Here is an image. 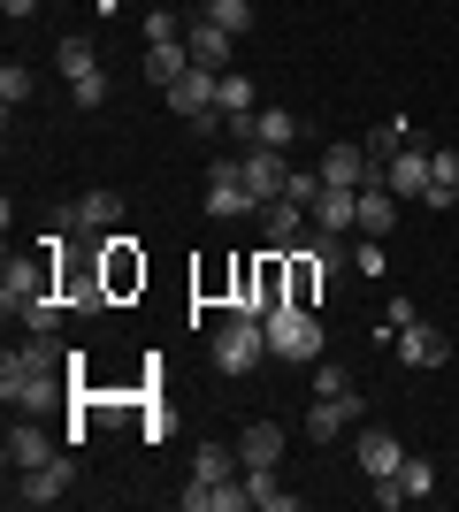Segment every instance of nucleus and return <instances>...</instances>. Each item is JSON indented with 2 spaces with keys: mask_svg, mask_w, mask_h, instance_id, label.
Masks as SVG:
<instances>
[{
  "mask_svg": "<svg viewBox=\"0 0 459 512\" xmlns=\"http://www.w3.org/2000/svg\"><path fill=\"white\" fill-rule=\"evenodd\" d=\"M69 390H77V375H69V352L54 337H31L0 360V398L16 413H46V406H62Z\"/></svg>",
  "mask_w": 459,
  "mask_h": 512,
  "instance_id": "obj_1",
  "label": "nucleus"
},
{
  "mask_svg": "<svg viewBox=\"0 0 459 512\" xmlns=\"http://www.w3.org/2000/svg\"><path fill=\"white\" fill-rule=\"evenodd\" d=\"M215 367L222 375H253V367L268 360V321H253V314H222V329H215Z\"/></svg>",
  "mask_w": 459,
  "mask_h": 512,
  "instance_id": "obj_2",
  "label": "nucleus"
},
{
  "mask_svg": "<svg viewBox=\"0 0 459 512\" xmlns=\"http://www.w3.org/2000/svg\"><path fill=\"white\" fill-rule=\"evenodd\" d=\"M169 107L184 115V123H199V130H222V69H184L169 85Z\"/></svg>",
  "mask_w": 459,
  "mask_h": 512,
  "instance_id": "obj_3",
  "label": "nucleus"
},
{
  "mask_svg": "<svg viewBox=\"0 0 459 512\" xmlns=\"http://www.w3.org/2000/svg\"><path fill=\"white\" fill-rule=\"evenodd\" d=\"M268 352L276 360H322V321H314V306H276L268 314Z\"/></svg>",
  "mask_w": 459,
  "mask_h": 512,
  "instance_id": "obj_4",
  "label": "nucleus"
},
{
  "mask_svg": "<svg viewBox=\"0 0 459 512\" xmlns=\"http://www.w3.org/2000/svg\"><path fill=\"white\" fill-rule=\"evenodd\" d=\"M46 291H62V276H54V253H39V260H8V268H0V306H8V314L39 306Z\"/></svg>",
  "mask_w": 459,
  "mask_h": 512,
  "instance_id": "obj_5",
  "label": "nucleus"
},
{
  "mask_svg": "<svg viewBox=\"0 0 459 512\" xmlns=\"http://www.w3.org/2000/svg\"><path fill=\"white\" fill-rule=\"evenodd\" d=\"M54 230H77V237L123 230V192H77L69 207H54Z\"/></svg>",
  "mask_w": 459,
  "mask_h": 512,
  "instance_id": "obj_6",
  "label": "nucleus"
},
{
  "mask_svg": "<svg viewBox=\"0 0 459 512\" xmlns=\"http://www.w3.org/2000/svg\"><path fill=\"white\" fill-rule=\"evenodd\" d=\"M207 214H215V222H245V214H261V199H253V184H245L238 161H215V169H207Z\"/></svg>",
  "mask_w": 459,
  "mask_h": 512,
  "instance_id": "obj_7",
  "label": "nucleus"
},
{
  "mask_svg": "<svg viewBox=\"0 0 459 512\" xmlns=\"http://www.w3.org/2000/svg\"><path fill=\"white\" fill-rule=\"evenodd\" d=\"M69 482H77V459L62 451V459H46V467H23L16 490H8V505H62Z\"/></svg>",
  "mask_w": 459,
  "mask_h": 512,
  "instance_id": "obj_8",
  "label": "nucleus"
},
{
  "mask_svg": "<svg viewBox=\"0 0 459 512\" xmlns=\"http://www.w3.org/2000/svg\"><path fill=\"white\" fill-rule=\"evenodd\" d=\"M222 130L238 146H291L299 138V115L291 107H253V115H222Z\"/></svg>",
  "mask_w": 459,
  "mask_h": 512,
  "instance_id": "obj_9",
  "label": "nucleus"
},
{
  "mask_svg": "<svg viewBox=\"0 0 459 512\" xmlns=\"http://www.w3.org/2000/svg\"><path fill=\"white\" fill-rule=\"evenodd\" d=\"M92 253H100V276H108V291H115V299H131L138 283H146V260H138V237L108 230L100 245H92Z\"/></svg>",
  "mask_w": 459,
  "mask_h": 512,
  "instance_id": "obj_10",
  "label": "nucleus"
},
{
  "mask_svg": "<svg viewBox=\"0 0 459 512\" xmlns=\"http://www.w3.org/2000/svg\"><path fill=\"white\" fill-rule=\"evenodd\" d=\"M429 490H437V467H429L421 451H406V467H398L391 482H375V505H383V512H398V505H421Z\"/></svg>",
  "mask_w": 459,
  "mask_h": 512,
  "instance_id": "obj_11",
  "label": "nucleus"
},
{
  "mask_svg": "<svg viewBox=\"0 0 459 512\" xmlns=\"http://www.w3.org/2000/svg\"><path fill=\"white\" fill-rule=\"evenodd\" d=\"M184 54H192L199 69H230V54H238V31H222V23H207L192 8V16H184Z\"/></svg>",
  "mask_w": 459,
  "mask_h": 512,
  "instance_id": "obj_12",
  "label": "nucleus"
},
{
  "mask_svg": "<svg viewBox=\"0 0 459 512\" xmlns=\"http://www.w3.org/2000/svg\"><path fill=\"white\" fill-rule=\"evenodd\" d=\"M238 169H245V184H253V199H284V184H291V161H284V146H245L238 153Z\"/></svg>",
  "mask_w": 459,
  "mask_h": 512,
  "instance_id": "obj_13",
  "label": "nucleus"
},
{
  "mask_svg": "<svg viewBox=\"0 0 459 512\" xmlns=\"http://www.w3.org/2000/svg\"><path fill=\"white\" fill-rule=\"evenodd\" d=\"M314 230H322V237H360V192H352V184H322V199H314Z\"/></svg>",
  "mask_w": 459,
  "mask_h": 512,
  "instance_id": "obj_14",
  "label": "nucleus"
},
{
  "mask_svg": "<svg viewBox=\"0 0 459 512\" xmlns=\"http://www.w3.org/2000/svg\"><path fill=\"white\" fill-rule=\"evenodd\" d=\"M176 505L184 512H253V490H245V474H230V482H192V490H176Z\"/></svg>",
  "mask_w": 459,
  "mask_h": 512,
  "instance_id": "obj_15",
  "label": "nucleus"
},
{
  "mask_svg": "<svg viewBox=\"0 0 459 512\" xmlns=\"http://www.w3.org/2000/svg\"><path fill=\"white\" fill-rule=\"evenodd\" d=\"M352 459H360V474H368V482H391V474L406 467V444H398L391 428H360V444H352Z\"/></svg>",
  "mask_w": 459,
  "mask_h": 512,
  "instance_id": "obj_16",
  "label": "nucleus"
},
{
  "mask_svg": "<svg viewBox=\"0 0 459 512\" xmlns=\"http://www.w3.org/2000/svg\"><path fill=\"white\" fill-rule=\"evenodd\" d=\"M360 413H368V398H360V390H345V398H314V413H306V436H314V444H329V436H345Z\"/></svg>",
  "mask_w": 459,
  "mask_h": 512,
  "instance_id": "obj_17",
  "label": "nucleus"
},
{
  "mask_svg": "<svg viewBox=\"0 0 459 512\" xmlns=\"http://www.w3.org/2000/svg\"><path fill=\"white\" fill-rule=\"evenodd\" d=\"M391 352H398L406 367H444V352H452V344H444V329H429V321H406V329L391 337Z\"/></svg>",
  "mask_w": 459,
  "mask_h": 512,
  "instance_id": "obj_18",
  "label": "nucleus"
},
{
  "mask_svg": "<svg viewBox=\"0 0 459 512\" xmlns=\"http://www.w3.org/2000/svg\"><path fill=\"white\" fill-rule=\"evenodd\" d=\"M383 184H391L398 199H429V146H406L383 161Z\"/></svg>",
  "mask_w": 459,
  "mask_h": 512,
  "instance_id": "obj_19",
  "label": "nucleus"
},
{
  "mask_svg": "<svg viewBox=\"0 0 459 512\" xmlns=\"http://www.w3.org/2000/svg\"><path fill=\"white\" fill-rule=\"evenodd\" d=\"M46 459H62V444H54L46 428H31V421H16V428H8V474L46 467Z\"/></svg>",
  "mask_w": 459,
  "mask_h": 512,
  "instance_id": "obj_20",
  "label": "nucleus"
},
{
  "mask_svg": "<svg viewBox=\"0 0 459 512\" xmlns=\"http://www.w3.org/2000/svg\"><path fill=\"white\" fill-rule=\"evenodd\" d=\"M306 222H314V207H299V199H268V207H261V237L276 245V253H284V245H299Z\"/></svg>",
  "mask_w": 459,
  "mask_h": 512,
  "instance_id": "obj_21",
  "label": "nucleus"
},
{
  "mask_svg": "<svg viewBox=\"0 0 459 512\" xmlns=\"http://www.w3.org/2000/svg\"><path fill=\"white\" fill-rule=\"evenodd\" d=\"M238 459H245V474L276 467V459H284V428H276V421H245L238 428Z\"/></svg>",
  "mask_w": 459,
  "mask_h": 512,
  "instance_id": "obj_22",
  "label": "nucleus"
},
{
  "mask_svg": "<svg viewBox=\"0 0 459 512\" xmlns=\"http://www.w3.org/2000/svg\"><path fill=\"white\" fill-rule=\"evenodd\" d=\"M322 184H375V161H368V146H329L322 153Z\"/></svg>",
  "mask_w": 459,
  "mask_h": 512,
  "instance_id": "obj_23",
  "label": "nucleus"
},
{
  "mask_svg": "<svg viewBox=\"0 0 459 512\" xmlns=\"http://www.w3.org/2000/svg\"><path fill=\"white\" fill-rule=\"evenodd\" d=\"M398 222V192L391 184H360V237H391Z\"/></svg>",
  "mask_w": 459,
  "mask_h": 512,
  "instance_id": "obj_24",
  "label": "nucleus"
},
{
  "mask_svg": "<svg viewBox=\"0 0 459 512\" xmlns=\"http://www.w3.org/2000/svg\"><path fill=\"white\" fill-rule=\"evenodd\" d=\"M414 146V123H406V115H391V123H375L368 130V161H375V184H383V161H391V153H406Z\"/></svg>",
  "mask_w": 459,
  "mask_h": 512,
  "instance_id": "obj_25",
  "label": "nucleus"
},
{
  "mask_svg": "<svg viewBox=\"0 0 459 512\" xmlns=\"http://www.w3.org/2000/svg\"><path fill=\"white\" fill-rule=\"evenodd\" d=\"M138 69H146L153 85L169 92L176 77H184V69H192V54H184V39H161V46H146V62H138Z\"/></svg>",
  "mask_w": 459,
  "mask_h": 512,
  "instance_id": "obj_26",
  "label": "nucleus"
},
{
  "mask_svg": "<svg viewBox=\"0 0 459 512\" xmlns=\"http://www.w3.org/2000/svg\"><path fill=\"white\" fill-rule=\"evenodd\" d=\"M230 474H245L238 444H199L192 451V482H230Z\"/></svg>",
  "mask_w": 459,
  "mask_h": 512,
  "instance_id": "obj_27",
  "label": "nucleus"
},
{
  "mask_svg": "<svg viewBox=\"0 0 459 512\" xmlns=\"http://www.w3.org/2000/svg\"><path fill=\"white\" fill-rule=\"evenodd\" d=\"M245 490H253V512H299V490H284L276 467H253V474H245Z\"/></svg>",
  "mask_w": 459,
  "mask_h": 512,
  "instance_id": "obj_28",
  "label": "nucleus"
},
{
  "mask_svg": "<svg viewBox=\"0 0 459 512\" xmlns=\"http://www.w3.org/2000/svg\"><path fill=\"white\" fill-rule=\"evenodd\" d=\"M459 184V146H429V207H452Z\"/></svg>",
  "mask_w": 459,
  "mask_h": 512,
  "instance_id": "obj_29",
  "label": "nucleus"
},
{
  "mask_svg": "<svg viewBox=\"0 0 459 512\" xmlns=\"http://www.w3.org/2000/svg\"><path fill=\"white\" fill-rule=\"evenodd\" d=\"M322 260H314V245H299V253H291V306H314V291H322Z\"/></svg>",
  "mask_w": 459,
  "mask_h": 512,
  "instance_id": "obj_30",
  "label": "nucleus"
},
{
  "mask_svg": "<svg viewBox=\"0 0 459 512\" xmlns=\"http://www.w3.org/2000/svg\"><path fill=\"white\" fill-rule=\"evenodd\" d=\"M54 62H62V77H69V85H77V77H85V69H100V46H92L85 31H69V39L54 46Z\"/></svg>",
  "mask_w": 459,
  "mask_h": 512,
  "instance_id": "obj_31",
  "label": "nucleus"
},
{
  "mask_svg": "<svg viewBox=\"0 0 459 512\" xmlns=\"http://www.w3.org/2000/svg\"><path fill=\"white\" fill-rule=\"evenodd\" d=\"M199 16H207V23H222V31H238V39H245V31H253V0H199Z\"/></svg>",
  "mask_w": 459,
  "mask_h": 512,
  "instance_id": "obj_32",
  "label": "nucleus"
},
{
  "mask_svg": "<svg viewBox=\"0 0 459 512\" xmlns=\"http://www.w3.org/2000/svg\"><path fill=\"white\" fill-rule=\"evenodd\" d=\"M253 77H245V69H222V115H253Z\"/></svg>",
  "mask_w": 459,
  "mask_h": 512,
  "instance_id": "obj_33",
  "label": "nucleus"
},
{
  "mask_svg": "<svg viewBox=\"0 0 459 512\" xmlns=\"http://www.w3.org/2000/svg\"><path fill=\"white\" fill-rule=\"evenodd\" d=\"M0 100H8V115H16V107L31 100V69H23V62H8V69H0Z\"/></svg>",
  "mask_w": 459,
  "mask_h": 512,
  "instance_id": "obj_34",
  "label": "nucleus"
},
{
  "mask_svg": "<svg viewBox=\"0 0 459 512\" xmlns=\"http://www.w3.org/2000/svg\"><path fill=\"white\" fill-rule=\"evenodd\" d=\"M345 390H360V383H352V375H345V367H314V398H345Z\"/></svg>",
  "mask_w": 459,
  "mask_h": 512,
  "instance_id": "obj_35",
  "label": "nucleus"
},
{
  "mask_svg": "<svg viewBox=\"0 0 459 512\" xmlns=\"http://www.w3.org/2000/svg\"><path fill=\"white\" fill-rule=\"evenodd\" d=\"M69 92H77V107H108V69H85Z\"/></svg>",
  "mask_w": 459,
  "mask_h": 512,
  "instance_id": "obj_36",
  "label": "nucleus"
},
{
  "mask_svg": "<svg viewBox=\"0 0 459 512\" xmlns=\"http://www.w3.org/2000/svg\"><path fill=\"white\" fill-rule=\"evenodd\" d=\"M352 268H360V276H383V237H360V245H352Z\"/></svg>",
  "mask_w": 459,
  "mask_h": 512,
  "instance_id": "obj_37",
  "label": "nucleus"
},
{
  "mask_svg": "<svg viewBox=\"0 0 459 512\" xmlns=\"http://www.w3.org/2000/svg\"><path fill=\"white\" fill-rule=\"evenodd\" d=\"M406 321H421V306L414 299H391V306H383V337H398Z\"/></svg>",
  "mask_w": 459,
  "mask_h": 512,
  "instance_id": "obj_38",
  "label": "nucleus"
},
{
  "mask_svg": "<svg viewBox=\"0 0 459 512\" xmlns=\"http://www.w3.org/2000/svg\"><path fill=\"white\" fill-rule=\"evenodd\" d=\"M161 39H184V23L161 8V16H146V46H161Z\"/></svg>",
  "mask_w": 459,
  "mask_h": 512,
  "instance_id": "obj_39",
  "label": "nucleus"
},
{
  "mask_svg": "<svg viewBox=\"0 0 459 512\" xmlns=\"http://www.w3.org/2000/svg\"><path fill=\"white\" fill-rule=\"evenodd\" d=\"M0 16H8V23H23V16H39V0H0Z\"/></svg>",
  "mask_w": 459,
  "mask_h": 512,
  "instance_id": "obj_40",
  "label": "nucleus"
},
{
  "mask_svg": "<svg viewBox=\"0 0 459 512\" xmlns=\"http://www.w3.org/2000/svg\"><path fill=\"white\" fill-rule=\"evenodd\" d=\"M452 214H459V184H452Z\"/></svg>",
  "mask_w": 459,
  "mask_h": 512,
  "instance_id": "obj_41",
  "label": "nucleus"
}]
</instances>
